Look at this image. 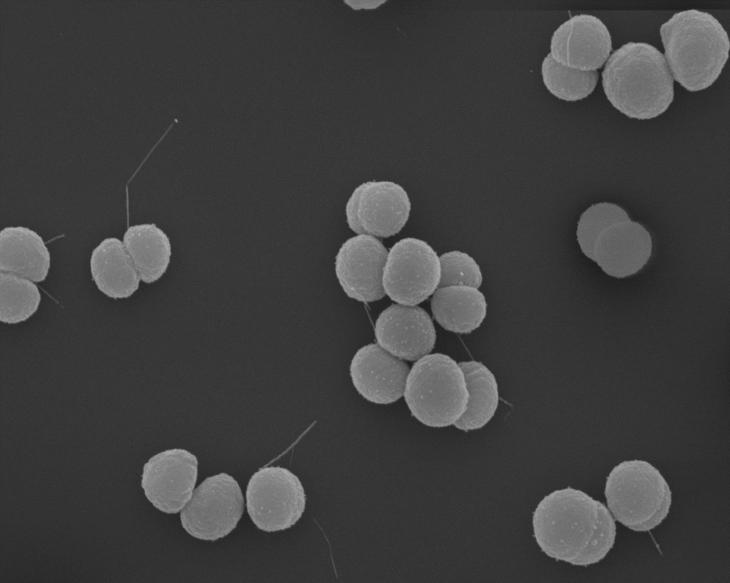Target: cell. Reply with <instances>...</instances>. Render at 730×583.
I'll return each instance as SVG.
<instances>
[{
    "label": "cell",
    "mask_w": 730,
    "mask_h": 583,
    "mask_svg": "<svg viewBox=\"0 0 730 583\" xmlns=\"http://www.w3.org/2000/svg\"><path fill=\"white\" fill-rule=\"evenodd\" d=\"M533 536L548 557L577 566L600 562L613 547L615 519L607 507L571 487L545 495L533 513Z\"/></svg>",
    "instance_id": "1"
},
{
    "label": "cell",
    "mask_w": 730,
    "mask_h": 583,
    "mask_svg": "<svg viewBox=\"0 0 730 583\" xmlns=\"http://www.w3.org/2000/svg\"><path fill=\"white\" fill-rule=\"evenodd\" d=\"M602 78L607 100L630 118L658 117L674 100V79L664 54L645 42L629 41L615 50Z\"/></svg>",
    "instance_id": "2"
},
{
    "label": "cell",
    "mask_w": 730,
    "mask_h": 583,
    "mask_svg": "<svg viewBox=\"0 0 730 583\" xmlns=\"http://www.w3.org/2000/svg\"><path fill=\"white\" fill-rule=\"evenodd\" d=\"M659 33L674 80L690 92L706 89L716 80L730 43L714 16L696 9L677 12L662 24Z\"/></svg>",
    "instance_id": "3"
},
{
    "label": "cell",
    "mask_w": 730,
    "mask_h": 583,
    "mask_svg": "<svg viewBox=\"0 0 730 583\" xmlns=\"http://www.w3.org/2000/svg\"><path fill=\"white\" fill-rule=\"evenodd\" d=\"M403 396L411 414L423 424L436 428L453 425L468 401L461 367L442 353L428 354L413 364Z\"/></svg>",
    "instance_id": "4"
},
{
    "label": "cell",
    "mask_w": 730,
    "mask_h": 583,
    "mask_svg": "<svg viewBox=\"0 0 730 583\" xmlns=\"http://www.w3.org/2000/svg\"><path fill=\"white\" fill-rule=\"evenodd\" d=\"M605 495L613 518L636 532H647L667 518L672 491L660 471L643 460L624 461L607 477Z\"/></svg>",
    "instance_id": "5"
},
{
    "label": "cell",
    "mask_w": 730,
    "mask_h": 583,
    "mask_svg": "<svg viewBox=\"0 0 730 583\" xmlns=\"http://www.w3.org/2000/svg\"><path fill=\"white\" fill-rule=\"evenodd\" d=\"M247 513L261 530L271 532L294 525L302 517L306 494L299 478L281 466L259 468L246 490Z\"/></svg>",
    "instance_id": "6"
},
{
    "label": "cell",
    "mask_w": 730,
    "mask_h": 583,
    "mask_svg": "<svg viewBox=\"0 0 730 583\" xmlns=\"http://www.w3.org/2000/svg\"><path fill=\"white\" fill-rule=\"evenodd\" d=\"M245 508L237 480L226 473L205 478L192 493L180 512L182 527L191 536L215 541L230 534Z\"/></svg>",
    "instance_id": "7"
},
{
    "label": "cell",
    "mask_w": 730,
    "mask_h": 583,
    "mask_svg": "<svg viewBox=\"0 0 730 583\" xmlns=\"http://www.w3.org/2000/svg\"><path fill=\"white\" fill-rule=\"evenodd\" d=\"M440 280L439 256L425 241L407 237L390 248L382 281L385 293L392 300L417 305L434 293Z\"/></svg>",
    "instance_id": "8"
},
{
    "label": "cell",
    "mask_w": 730,
    "mask_h": 583,
    "mask_svg": "<svg viewBox=\"0 0 730 583\" xmlns=\"http://www.w3.org/2000/svg\"><path fill=\"white\" fill-rule=\"evenodd\" d=\"M406 191L390 181H369L358 186L346 205V221L357 234L388 238L398 233L411 211Z\"/></svg>",
    "instance_id": "9"
},
{
    "label": "cell",
    "mask_w": 730,
    "mask_h": 583,
    "mask_svg": "<svg viewBox=\"0 0 730 583\" xmlns=\"http://www.w3.org/2000/svg\"><path fill=\"white\" fill-rule=\"evenodd\" d=\"M197 457L182 448L165 450L143 466L141 487L158 510L176 514L188 503L197 477Z\"/></svg>",
    "instance_id": "10"
},
{
    "label": "cell",
    "mask_w": 730,
    "mask_h": 583,
    "mask_svg": "<svg viewBox=\"0 0 730 583\" xmlns=\"http://www.w3.org/2000/svg\"><path fill=\"white\" fill-rule=\"evenodd\" d=\"M388 250L376 237L357 234L347 239L335 258V273L348 297L369 303L383 298V271Z\"/></svg>",
    "instance_id": "11"
},
{
    "label": "cell",
    "mask_w": 730,
    "mask_h": 583,
    "mask_svg": "<svg viewBox=\"0 0 730 583\" xmlns=\"http://www.w3.org/2000/svg\"><path fill=\"white\" fill-rule=\"evenodd\" d=\"M549 53L557 63L579 70H597L612 50L606 25L597 17L581 14L560 25L553 32Z\"/></svg>",
    "instance_id": "12"
},
{
    "label": "cell",
    "mask_w": 730,
    "mask_h": 583,
    "mask_svg": "<svg viewBox=\"0 0 730 583\" xmlns=\"http://www.w3.org/2000/svg\"><path fill=\"white\" fill-rule=\"evenodd\" d=\"M377 344L399 359L417 361L430 354L436 332L428 313L418 305L393 304L375 323Z\"/></svg>",
    "instance_id": "13"
},
{
    "label": "cell",
    "mask_w": 730,
    "mask_h": 583,
    "mask_svg": "<svg viewBox=\"0 0 730 583\" xmlns=\"http://www.w3.org/2000/svg\"><path fill=\"white\" fill-rule=\"evenodd\" d=\"M349 370L354 387L364 399L388 404L403 395L410 369L403 359L371 343L358 350Z\"/></svg>",
    "instance_id": "14"
},
{
    "label": "cell",
    "mask_w": 730,
    "mask_h": 583,
    "mask_svg": "<svg viewBox=\"0 0 730 583\" xmlns=\"http://www.w3.org/2000/svg\"><path fill=\"white\" fill-rule=\"evenodd\" d=\"M652 249L649 232L629 219L612 224L599 235L590 259L607 275L624 278L642 269Z\"/></svg>",
    "instance_id": "15"
},
{
    "label": "cell",
    "mask_w": 730,
    "mask_h": 583,
    "mask_svg": "<svg viewBox=\"0 0 730 583\" xmlns=\"http://www.w3.org/2000/svg\"><path fill=\"white\" fill-rule=\"evenodd\" d=\"M51 256L42 237L24 226H9L0 233V269L33 282L43 281Z\"/></svg>",
    "instance_id": "16"
},
{
    "label": "cell",
    "mask_w": 730,
    "mask_h": 583,
    "mask_svg": "<svg viewBox=\"0 0 730 583\" xmlns=\"http://www.w3.org/2000/svg\"><path fill=\"white\" fill-rule=\"evenodd\" d=\"M90 267L97 288L109 298H127L139 288V274L123 242L117 238H106L93 250Z\"/></svg>",
    "instance_id": "17"
},
{
    "label": "cell",
    "mask_w": 730,
    "mask_h": 583,
    "mask_svg": "<svg viewBox=\"0 0 730 583\" xmlns=\"http://www.w3.org/2000/svg\"><path fill=\"white\" fill-rule=\"evenodd\" d=\"M487 301L477 288L467 285L440 287L433 294V316L445 330L469 334L480 327L487 314Z\"/></svg>",
    "instance_id": "18"
},
{
    "label": "cell",
    "mask_w": 730,
    "mask_h": 583,
    "mask_svg": "<svg viewBox=\"0 0 730 583\" xmlns=\"http://www.w3.org/2000/svg\"><path fill=\"white\" fill-rule=\"evenodd\" d=\"M123 242L143 282L154 283L166 272L172 254L171 244L167 234L155 224L130 226Z\"/></svg>",
    "instance_id": "19"
},
{
    "label": "cell",
    "mask_w": 730,
    "mask_h": 583,
    "mask_svg": "<svg viewBox=\"0 0 730 583\" xmlns=\"http://www.w3.org/2000/svg\"><path fill=\"white\" fill-rule=\"evenodd\" d=\"M468 391L466 409L453 424L465 431L481 429L493 417L499 402V392L493 373L482 362H461Z\"/></svg>",
    "instance_id": "20"
},
{
    "label": "cell",
    "mask_w": 730,
    "mask_h": 583,
    "mask_svg": "<svg viewBox=\"0 0 730 583\" xmlns=\"http://www.w3.org/2000/svg\"><path fill=\"white\" fill-rule=\"evenodd\" d=\"M541 75L546 89L557 98L575 102L582 100L595 90L597 70L584 71L562 65L548 53L541 64Z\"/></svg>",
    "instance_id": "21"
},
{
    "label": "cell",
    "mask_w": 730,
    "mask_h": 583,
    "mask_svg": "<svg viewBox=\"0 0 730 583\" xmlns=\"http://www.w3.org/2000/svg\"><path fill=\"white\" fill-rule=\"evenodd\" d=\"M41 293L34 283L14 273H0V320L7 324L26 321L38 310Z\"/></svg>",
    "instance_id": "22"
},
{
    "label": "cell",
    "mask_w": 730,
    "mask_h": 583,
    "mask_svg": "<svg viewBox=\"0 0 730 583\" xmlns=\"http://www.w3.org/2000/svg\"><path fill=\"white\" fill-rule=\"evenodd\" d=\"M628 219V214L615 204L600 202L590 206L577 222L576 236L582 252L590 258L599 235L612 224Z\"/></svg>",
    "instance_id": "23"
},
{
    "label": "cell",
    "mask_w": 730,
    "mask_h": 583,
    "mask_svg": "<svg viewBox=\"0 0 730 583\" xmlns=\"http://www.w3.org/2000/svg\"><path fill=\"white\" fill-rule=\"evenodd\" d=\"M441 280L438 288L449 285H467L479 288L483 283V273L476 260L460 250H452L439 256Z\"/></svg>",
    "instance_id": "24"
}]
</instances>
